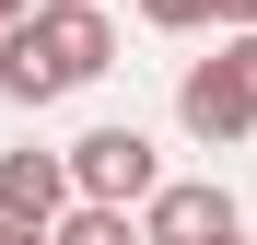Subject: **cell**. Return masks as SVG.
Here are the masks:
<instances>
[{"label": "cell", "mask_w": 257, "mask_h": 245, "mask_svg": "<svg viewBox=\"0 0 257 245\" xmlns=\"http://www.w3.org/2000/svg\"><path fill=\"white\" fill-rule=\"evenodd\" d=\"M176 129H187L199 152L257 140V35H222V59H187V82H176Z\"/></svg>", "instance_id": "cell-1"}, {"label": "cell", "mask_w": 257, "mask_h": 245, "mask_svg": "<svg viewBox=\"0 0 257 245\" xmlns=\"http://www.w3.org/2000/svg\"><path fill=\"white\" fill-rule=\"evenodd\" d=\"M70 187L94 198V210H152L164 187V152H152V129H128V117H105V129H82L70 140Z\"/></svg>", "instance_id": "cell-2"}, {"label": "cell", "mask_w": 257, "mask_h": 245, "mask_svg": "<svg viewBox=\"0 0 257 245\" xmlns=\"http://www.w3.org/2000/svg\"><path fill=\"white\" fill-rule=\"evenodd\" d=\"M141 233H152V245H245V198H234L222 175H176V187L141 210Z\"/></svg>", "instance_id": "cell-3"}, {"label": "cell", "mask_w": 257, "mask_h": 245, "mask_svg": "<svg viewBox=\"0 0 257 245\" xmlns=\"http://www.w3.org/2000/svg\"><path fill=\"white\" fill-rule=\"evenodd\" d=\"M35 47H47V70L82 94V82L117 70V12L105 0H47V12H35Z\"/></svg>", "instance_id": "cell-4"}, {"label": "cell", "mask_w": 257, "mask_h": 245, "mask_svg": "<svg viewBox=\"0 0 257 245\" xmlns=\"http://www.w3.org/2000/svg\"><path fill=\"white\" fill-rule=\"evenodd\" d=\"M82 210V187H70V152H0V222H35V233H59Z\"/></svg>", "instance_id": "cell-5"}, {"label": "cell", "mask_w": 257, "mask_h": 245, "mask_svg": "<svg viewBox=\"0 0 257 245\" xmlns=\"http://www.w3.org/2000/svg\"><path fill=\"white\" fill-rule=\"evenodd\" d=\"M47 245H152V233H141V210H94V198H82Z\"/></svg>", "instance_id": "cell-6"}, {"label": "cell", "mask_w": 257, "mask_h": 245, "mask_svg": "<svg viewBox=\"0 0 257 245\" xmlns=\"http://www.w3.org/2000/svg\"><path fill=\"white\" fill-rule=\"evenodd\" d=\"M128 12H141L152 35H210V24H222V0H128Z\"/></svg>", "instance_id": "cell-7"}, {"label": "cell", "mask_w": 257, "mask_h": 245, "mask_svg": "<svg viewBox=\"0 0 257 245\" xmlns=\"http://www.w3.org/2000/svg\"><path fill=\"white\" fill-rule=\"evenodd\" d=\"M222 35H257V0H222Z\"/></svg>", "instance_id": "cell-8"}, {"label": "cell", "mask_w": 257, "mask_h": 245, "mask_svg": "<svg viewBox=\"0 0 257 245\" xmlns=\"http://www.w3.org/2000/svg\"><path fill=\"white\" fill-rule=\"evenodd\" d=\"M35 12H47V0H0V35H12V24H35Z\"/></svg>", "instance_id": "cell-9"}]
</instances>
